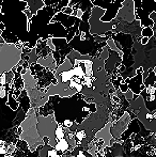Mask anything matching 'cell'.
I'll use <instances>...</instances> for the list:
<instances>
[{"label": "cell", "instance_id": "obj_2", "mask_svg": "<svg viewBox=\"0 0 156 157\" xmlns=\"http://www.w3.org/2000/svg\"><path fill=\"white\" fill-rule=\"evenodd\" d=\"M116 19L121 21H124L126 24H133L136 21L135 15V4L134 0H124L121 4V8L119 9Z\"/></svg>", "mask_w": 156, "mask_h": 157}, {"label": "cell", "instance_id": "obj_8", "mask_svg": "<svg viewBox=\"0 0 156 157\" xmlns=\"http://www.w3.org/2000/svg\"><path fill=\"white\" fill-rule=\"evenodd\" d=\"M141 36L142 37H148V39H152V37L154 36V31H153V28H150V27L142 28Z\"/></svg>", "mask_w": 156, "mask_h": 157}, {"label": "cell", "instance_id": "obj_6", "mask_svg": "<svg viewBox=\"0 0 156 157\" xmlns=\"http://www.w3.org/2000/svg\"><path fill=\"white\" fill-rule=\"evenodd\" d=\"M106 43H107V46H108V47L110 48V50L118 52V54L120 55V57H122V56H123V52L120 49V48L118 47L117 45H116V42H115V40H112V37H111V36H108V39H107Z\"/></svg>", "mask_w": 156, "mask_h": 157}, {"label": "cell", "instance_id": "obj_7", "mask_svg": "<svg viewBox=\"0 0 156 157\" xmlns=\"http://www.w3.org/2000/svg\"><path fill=\"white\" fill-rule=\"evenodd\" d=\"M56 151H61V152H65L67 149H69V143L65 139H62V140L58 141V143L56 144Z\"/></svg>", "mask_w": 156, "mask_h": 157}, {"label": "cell", "instance_id": "obj_17", "mask_svg": "<svg viewBox=\"0 0 156 157\" xmlns=\"http://www.w3.org/2000/svg\"><path fill=\"white\" fill-rule=\"evenodd\" d=\"M1 10H2V6H0V13H1Z\"/></svg>", "mask_w": 156, "mask_h": 157}, {"label": "cell", "instance_id": "obj_10", "mask_svg": "<svg viewBox=\"0 0 156 157\" xmlns=\"http://www.w3.org/2000/svg\"><path fill=\"white\" fill-rule=\"evenodd\" d=\"M60 12L63 13V14H65V15H73L74 9L72 8V6H65V8H63Z\"/></svg>", "mask_w": 156, "mask_h": 157}, {"label": "cell", "instance_id": "obj_5", "mask_svg": "<svg viewBox=\"0 0 156 157\" xmlns=\"http://www.w3.org/2000/svg\"><path fill=\"white\" fill-rule=\"evenodd\" d=\"M36 63H39L40 65H42L43 67L47 68L48 71H51V72H54V73L56 72L57 67H58L52 54L48 55L46 58H40Z\"/></svg>", "mask_w": 156, "mask_h": 157}, {"label": "cell", "instance_id": "obj_11", "mask_svg": "<svg viewBox=\"0 0 156 157\" xmlns=\"http://www.w3.org/2000/svg\"><path fill=\"white\" fill-rule=\"evenodd\" d=\"M119 88H120L121 92H123V93H126L127 91H128V86H127V83H125V81H123V82L120 83V86H119Z\"/></svg>", "mask_w": 156, "mask_h": 157}, {"label": "cell", "instance_id": "obj_3", "mask_svg": "<svg viewBox=\"0 0 156 157\" xmlns=\"http://www.w3.org/2000/svg\"><path fill=\"white\" fill-rule=\"evenodd\" d=\"M78 19L79 18L73 16V15H65V14H63V13H61V12H58L51 19H50L49 23H55V21H58V23H60L61 25L65 28V29L69 30V29H71L74 25H75L76 21H77Z\"/></svg>", "mask_w": 156, "mask_h": 157}, {"label": "cell", "instance_id": "obj_9", "mask_svg": "<svg viewBox=\"0 0 156 157\" xmlns=\"http://www.w3.org/2000/svg\"><path fill=\"white\" fill-rule=\"evenodd\" d=\"M109 49H110V48H109L108 46H106V47H103V50H102V52H101V56H100L101 60H107V59H108Z\"/></svg>", "mask_w": 156, "mask_h": 157}, {"label": "cell", "instance_id": "obj_12", "mask_svg": "<svg viewBox=\"0 0 156 157\" xmlns=\"http://www.w3.org/2000/svg\"><path fill=\"white\" fill-rule=\"evenodd\" d=\"M48 157H60L57 154V152L56 151H54V150H50L49 152H48Z\"/></svg>", "mask_w": 156, "mask_h": 157}, {"label": "cell", "instance_id": "obj_15", "mask_svg": "<svg viewBox=\"0 0 156 157\" xmlns=\"http://www.w3.org/2000/svg\"><path fill=\"white\" fill-rule=\"evenodd\" d=\"M4 30H6V25H4V23L0 21V31H4Z\"/></svg>", "mask_w": 156, "mask_h": 157}, {"label": "cell", "instance_id": "obj_16", "mask_svg": "<svg viewBox=\"0 0 156 157\" xmlns=\"http://www.w3.org/2000/svg\"><path fill=\"white\" fill-rule=\"evenodd\" d=\"M153 72H154V73H155V75H156V66H155V68H154V70H153Z\"/></svg>", "mask_w": 156, "mask_h": 157}, {"label": "cell", "instance_id": "obj_13", "mask_svg": "<svg viewBox=\"0 0 156 157\" xmlns=\"http://www.w3.org/2000/svg\"><path fill=\"white\" fill-rule=\"evenodd\" d=\"M149 41H150V39H148V37H142L140 43H141V45H146L149 43Z\"/></svg>", "mask_w": 156, "mask_h": 157}, {"label": "cell", "instance_id": "obj_4", "mask_svg": "<svg viewBox=\"0 0 156 157\" xmlns=\"http://www.w3.org/2000/svg\"><path fill=\"white\" fill-rule=\"evenodd\" d=\"M67 6H72L74 10L80 9L83 13L91 12L94 6L92 4L91 0H70V3Z\"/></svg>", "mask_w": 156, "mask_h": 157}, {"label": "cell", "instance_id": "obj_1", "mask_svg": "<svg viewBox=\"0 0 156 157\" xmlns=\"http://www.w3.org/2000/svg\"><path fill=\"white\" fill-rule=\"evenodd\" d=\"M106 14V10L100 6H94L91 11V15L89 18L90 33L93 36H104L107 32L112 31L115 25L112 21L110 23H103L101 19Z\"/></svg>", "mask_w": 156, "mask_h": 157}, {"label": "cell", "instance_id": "obj_14", "mask_svg": "<svg viewBox=\"0 0 156 157\" xmlns=\"http://www.w3.org/2000/svg\"><path fill=\"white\" fill-rule=\"evenodd\" d=\"M125 95H126V98L127 99H131V98H133V92H131V90H128V91L125 93Z\"/></svg>", "mask_w": 156, "mask_h": 157}]
</instances>
